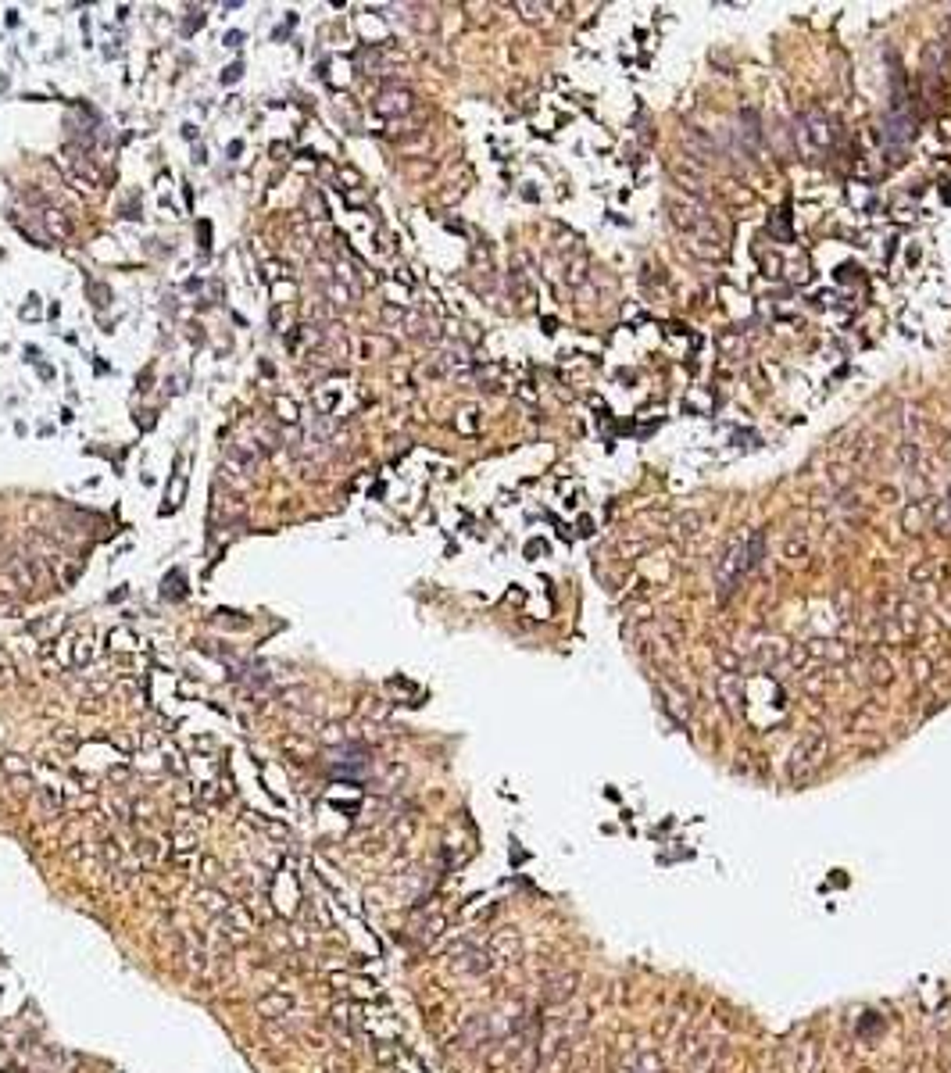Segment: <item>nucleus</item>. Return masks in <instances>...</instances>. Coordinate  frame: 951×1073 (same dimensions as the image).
<instances>
[{
	"mask_svg": "<svg viewBox=\"0 0 951 1073\" xmlns=\"http://www.w3.org/2000/svg\"><path fill=\"white\" fill-rule=\"evenodd\" d=\"M240 72H243V68H240V65H233V68H226V75H222V82H236V79H240Z\"/></svg>",
	"mask_w": 951,
	"mask_h": 1073,
	"instance_id": "obj_1",
	"label": "nucleus"
}]
</instances>
